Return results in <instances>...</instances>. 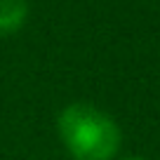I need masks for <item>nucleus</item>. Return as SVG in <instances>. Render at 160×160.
I'll list each match as a JSON object with an SVG mask.
<instances>
[{
    "label": "nucleus",
    "mask_w": 160,
    "mask_h": 160,
    "mask_svg": "<svg viewBox=\"0 0 160 160\" xmlns=\"http://www.w3.org/2000/svg\"><path fill=\"white\" fill-rule=\"evenodd\" d=\"M59 134L75 160H111L122 141L113 120L87 104H73L61 111Z\"/></svg>",
    "instance_id": "f257e3e1"
},
{
    "label": "nucleus",
    "mask_w": 160,
    "mask_h": 160,
    "mask_svg": "<svg viewBox=\"0 0 160 160\" xmlns=\"http://www.w3.org/2000/svg\"><path fill=\"white\" fill-rule=\"evenodd\" d=\"M122 160H144V158H137V155H132V158H122Z\"/></svg>",
    "instance_id": "7ed1b4c3"
},
{
    "label": "nucleus",
    "mask_w": 160,
    "mask_h": 160,
    "mask_svg": "<svg viewBox=\"0 0 160 160\" xmlns=\"http://www.w3.org/2000/svg\"><path fill=\"white\" fill-rule=\"evenodd\" d=\"M28 19L26 0H0V35H12Z\"/></svg>",
    "instance_id": "f03ea898"
}]
</instances>
